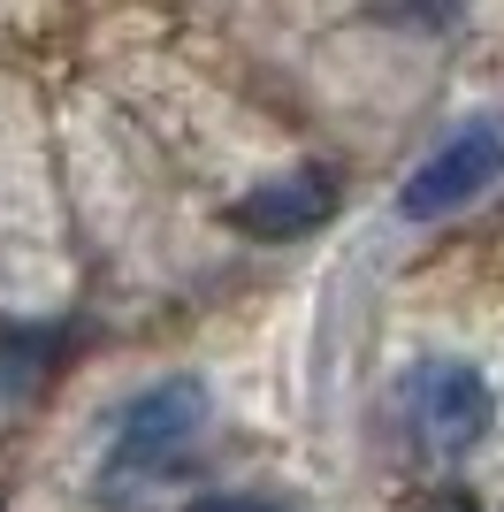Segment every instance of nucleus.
Instances as JSON below:
<instances>
[{"mask_svg": "<svg viewBox=\"0 0 504 512\" xmlns=\"http://www.w3.org/2000/svg\"><path fill=\"white\" fill-rule=\"evenodd\" d=\"M413 512H482V505H474L466 490H428V497H420Z\"/></svg>", "mask_w": 504, "mask_h": 512, "instance_id": "nucleus-6", "label": "nucleus"}, {"mask_svg": "<svg viewBox=\"0 0 504 512\" xmlns=\"http://www.w3.org/2000/svg\"><path fill=\"white\" fill-rule=\"evenodd\" d=\"M336 214V176L329 169H283L268 184H252L245 199L230 207V222L260 245H283V237H306Z\"/></svg>", "mask_w": 504, "mask_h": 512, "instance_id": "nucleus-4", "label": "nucleus"}, {"mask_svg": "<svg viewBox=\"0 0 504 512\" xmlns=\"http://www.w3.org/2000/svg\"><path fill=\"white\" fill-rule=\"evenodd\" d=\"M184 512H291V505H275V497H252V490H207V497H191Z\"/></svg>", "mask_w": 504, "mask_h": 512, "instance_id": "nucleus-5", "label": "nucleus"}, {"mask_svg": "<svg viewBox=\"0 0 504 512\" xmlns=\"http://www.w3.org/2000/svg\"><path fill=\"white\" fill-rule=\"evenodd\" d=\"M497 176H504V115H466V123L405 176L398 214H405V222H443V214L474 207Z\"/></svg>", "mask_w": 504, "mask_h": 512, "instance_id": "nucleus-2", "label": "nucleus"}, {"mask_svg": "<svg viewBox=\"0 0 504 512\" xmlns=\"http://www.w3.org/2000/svg\"><path fill=\"white\" fill-rule=\"evenodd\" d=\"M398 406H405V428L420 436V451H436V459L474 451L489 436V421H497V398H489L482 367H466V360H420L405 375Z\"/></svg>", "mask_w": 504, "mask_h": 512, "instance_id": "nucleus-3", "label": "nucleus"}, {"mask_svg": "<svg viewBox=\"0 0 504 512\" xmlns=\"http://www.w3.org/2000/svg\"><path fill=\"white\" fill-rule=\"evenodd\" d=\"M199 436H207V383L199 375H161L115 413L107 482H161L199 451Z\"/></svg>", "mask_w": 504, "mask_h": 512, "instance_id": "nucleus-1", "label": "nucleus"}]
</instances>
